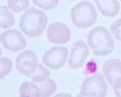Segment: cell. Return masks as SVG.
<instances>
[{"mask_svg":"<svg viewBox=\"0 0 121 97\" xmlns=\"http://www.w3.org/2000/svg\"><path fill=\"white\" fill-rule=\"evenodd\" d=\"M68 1H73V0H68Z\"/></svg>","mask_w":121,"mask_h":97,"instance_id":"cell-21","label":"cell"},{"mask_svg":"<svg viewBox=\"0 0 121 97\" xmlns=\"http://www.w3.org/2000/svg\"><path fill=\"white\" fill-rule=\"evenodd\" d=\"M87 44L97 56H108L114 51V39L104 27H96L87 35Z\"/></svg>","mask_w":121,"mask_h":97,"instance_id":"cell-2","label":"cell"},{"mask_svg":"<svg viewBox=\"0 0 121 97\" xmlns=\"http://www.w3.org/2000/svg\"><path fill=\"white\" fill-rule=\"evenodd\" d=\"M69 51L64 46H55L51 47L44 53L43 56V63L51 69H59L63 68L64 63L68 60Z\"/></svg>","mask_w":121,"mask_h":97,"instance_id":"cell-5","label":"cell"},{"mask_svg":"<svg viewBox=\"0 0 121 97\" xmlns=\"http://www.w3.org/2000/svg\"><path fill=\"white\" fill-rule=\"evenodd\" d=\"M19 95L22 97L26 96H32V97H40V91H39V87L38 84L35 81H26L21 85L19 87Z\"/></svg>","mask_w":121,"mask_h":97,"instance_id":"cell-13","label":"cell"},{"mask_svg":"<svg viewBox=\"0 0 121 97\" xmlns=\"http://www.w3.org/2000/svg\"><path fill=\"white\" fill-rule=\"evenodd\" d=\"M59 0H33L34 5L43 10H52L58 5Z\"/></svg>","mask_w":121,"mask_h":97,"instance_id":"cell-18","label":"cell"},{"mask_svg":"<svg viewBox=\"0 0 121 97\" xmlns=\"http://www.w3.org/2000/svg\"><path fill=\"white\" fill-rule=\"evenodd\" d=\"M46 35L53 44H65L70 40V29L60 22H53L48 26Z\"/></svg>","mask_w":121,"mask_h":97,"instance_id":"cell-10","label":"cell"},{"mask_svg":"<svg viewBox=\"0 0 121 97\" xmlns=\"http://www.w3.org/2000/svg\"><path fill=\"white\" fill-rule=\"evenodd\" d=\"M28 78H30V79H32L33 81H35V83L44 81V80H46V79L50 78V71L44 67V64H38L36 71L32 75H29Z\"/></svg>","mask_w":121,"mask_h":97,"instance_id":"cell-15","label":"cell"},{"mask_svg":"<svg viewBox=\"0 0 121 97\" xmlns=\"http://www.w3.org/2000/svg\"><path fill=\"white\" fill-rule=\"evenodd\" d=\"M108 93V86L105 84L104 76L100 73L91 74L81 85V91L79 96H86V97H104Z\"/></svg>","mask_w":121,"mask_h":97,"instance_id":"cell-4","label":"cell"},{"mask_svg":"<svg viewBox=\"0 0 121 97\" xmlns=\"http://www.w3.org/2000/svg\"><path fill=\"white\" fill-rule=\"evenodd\" d=\"M0 39H1L3 46L11 52L21 51L23 48H26V45H27V41H26L23 34L21 32L16 31V29L5 31L1 34V36H0Z\"/></svg>","mask_w":121,"mask_h":97,"instance_id":"cell-6","label":"cell"},{"mask_svg":"<svg viewBox=\"0 0 121 97\" xmlns=\"http://www.w3.org/2000/svg\"><path fill=\"white\" fill-rule=\"evenodd\" d=\"M70 18L75 27L78 28H88L97 21V11L90 1H81L76 4L72 11Z\"/></svg>","mask_w":121,"mask_h":97,"instance_id":"cell-3","label":"cell"},{"mask_svg":"<svg viewBox=\"0 0 121 97\" xmlns=\"http://www.w3.org/2000/svg\"><path fill=\"white\" fill-rule=\"evenodd\" d=\"M36 84H38L39 91H40V97H48V96H52L56 92L57 84L51 78H48V79H46L44 81L36 83Z\"/></svg>","mask_w":121,"mask_h":97,"instance_id":"cell-12","label":"cell"},{"mask_svg":"<svg viewBox=\"0 0 121 97\" xmlns=\"http://www.w3.org/2000/svg\"><path fill=\"white\" fill-rule=\"evenodd\" d=\"M95 4L104 16L114 17L120 12V4L117 0H95Z\"/></svg>","mask_w":121,"mask_h":97,"instance_id":"cell-11","label":"cell"},{"mask_svg":"<svg viewBox=\"0 0 121 97\" xmlns=\"http://www.w3.org/2000/svg\"><path fill=\"white\" fill-rule=\"evenodd\" d=\"M103 74L107 81L115 89H121V61L109 60L103 63Z\"/></svg>","mask_w":121,"mask_h":97,"instance_id":"cell-8","label":"cell"},{"mask_svg":"<svg viewBox=\"0 0 121 97\" xmlns=\"http://www.w3.org/2000/svg\"><path fill=\"white\" fill-rule=\"evenodd\" d=\"M7 7L13 12H22L29 7V0H7Z\"/></svg>","mask_w":121,"mask_h":97,"instance_id":"cell-16","label":"cell"},{"mask_svg":"<svg viewBox=\"0 0 121 97\" xmlns=\"http://www.w3.org/2000/svg\"><path fill=\"white\" fill-rule=\"evenodd\" d=\"M115 95L117 97H121V89H115Z\"/></svg>","mask_w":121,"mask_h":97,"instance_id":"cell-20","label":"cell"},{"mask_svg":"<svg viewBox=\"0 0 121 97\" xmlns=\"http://www.w3.org/2000/svg\"><path fill=\"white\" fill-rule=\"evenodd\" d=\"M90 53V47L84 41H76L73 45L72 53L68 58L69 67L73 69H80L82 68L87 61V57Z\"/></svg>","mask_w":121,"mask_h":97,"instance_id":"cell-9","label":"cell"},{"mask_svg":"<svg viewBox=\"0 0 121 97\" xmlns=\"http://www.w3.org/2000/svg\"><path fill=\"white\" fill-rule=\"evenodd\" d=\"M15 24V17L11 13L10 9L6 6L0 7V26L3 29H9Z\"/></svg>","mask_w":121,"mask_h":97,"instance_id":"cell-14","label":"cell"},{"mask_svg":"<svg viewBox=\"0 0 121 97\" xmlns=\"http://www.w3.org/2000/svg\"><path fill=\"white\" fill-rule=\"evenodd\" d=\"M46 26H47L46 13H44V11H41V10L36 9L26 10L24 15L21 17V22H19V27H21L22 32L29 38L41 35L46 29Z\"/></svg>","mask_w":121,"mask_h":97,"instance_id":"cell-1","label":"cell"},{"mask_svg":"<svg viewBox=\"0 0 121 97\" xmlns=\"http://www.w3.org/2000/svg\"><path fill=\"white\" fill-rule=\"evenodd\" d=\"M38 64H39L38 63V57L32 50H24L16 58L17 71L26 76L32 75L36 71Z\"/></svg>","mask_w":121,"mask_h":97,"instance_id":"cell-7","label":"cell"},{"mask_svg":"<svg viewBox=\"0 0 121 97\" xmlns=\"http://www.w3.org/2000/svg\"><path fill=\"white\" fill-rule=\"evenodd\" d=\"M110 29H112V34L114 35V38L121 41V19H117L115 23H113Z\"/></svg>","mask_w":121,"mask_h":97,"instance_id":"cell-19","label":"cell"},{"mask_svg":"<svg viewBox=\"0 0 121 97\" xmlns=\"http://www.w3.org/2000/svg\"><path fill=\"white\" fill-rule=\"evenodd\" d=\"M12 71V61L7 57H1L0 58V79H4V78L10 74Z\"/></svg>","mask_w":121,"mask_h":97,"instance_id":"cell-17","label":"cell"}]
</instances>
